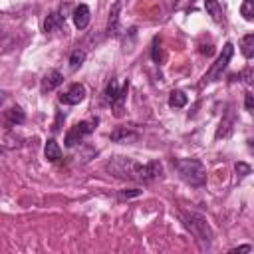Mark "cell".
I'll use <instances>...</instances> for the list:
<instances>
[{"label": "cell", "mask_w": 254, "mask_h": 254, "mask_svg": "<svg viewBox=\"0 0 254 254\" xmlns=\"http://www.w3.org/2000/svg\"><path fill=\"white\" fill-rule=\"evenodd\" d=\"M89 20H91V12H89V6L87 4H79L75 6L73 10V24L77 30H85L89 26Z\"/></svg>", "instance_id": "8fae6325"}, {"label": "cell", "mask_w": 254, "mask_h": 254, "mask_svg": "<svg viewBox=\"0 0 254 254\" xmlns=\"http://www.w3.org/2000/svg\"><path fill=\"white\" fill-rule=\"evenodd\" d=\"M244 105H246V111H252L254 109V97H252L250 91L244 93Z\"/></svg>", "instance_id": "7402d4cb"}, {"label": "cell", "mask_w": 254, "mask_h": 254, "mask_svg": "<svg viewBox=\"0 0 254 254\" xmlns=\"http://www.w3.org/2000/svg\"><path fill=\"white\" fill-rule=\"evenodd\" d=\"M173 167L181 181L190 187H202L206 183V169L198 159H173Z\"/></svg>", "instance_id": "7a4b0ae2"}, {"label": "cell", "mask_w": 254, "mask_h": 254, "mask_svg": "<svg viewBox=\"0 0 254 254\" xmlns=\"http://www.w3.org/2000/svg\"><path fill=\"white\" fill-rule=\"evenodd\" d=\"M187 101H189V97H187V93L181 91V89H175V91H171V95H169V105L175 107V109L185 107Z\"/></svg>", "instance_id": "2e32d148"}, {"label": "cell", "mask_w": 254, "mask_h": 254, "mask_svg": "<svg viewBox=\"0 0 254 254\" xmlns=\"http://www.w3.org/2000/svg\"><path fill=\"white\" fill-rule=\"evenodd\" d=\"M24 119H26V113H24L22 107H18V105H14V107H10V109H6V111L2 113V123H4L8 129H12V127H16V125H20V123H24Z\"/></svg>", "instance_id": "9c48e42d"}, {"label": "cell", "mask_w": 254, "mask_h": 254, "mask_svg": "<svg viewBox=\"0 0 254 254\" xmlns=\"http://www.w3.org/2000/svg\"><path fill=\"white\" fill-rule=\"evenodd\" d=\"M137 139H139L137 129L127 127V125H121L111 133V141H115V143H135Z\"/></svg>", "instance_id": "ba28073f"}, {"label": "cell", "mask_w": 254, "mask_h": 254, "mask_svg": "<svg viewBox=\"0 0 254 254\" xmlns=\"http://www.w3.org/2000/svg\"><path fill=\"white\" fill-rule=\"evenodd\" d=\"M179 216H181L185 228H187L202 246H210V242H212V230H210V226H208V222H206V218H204L202 214L192 212V210H181Z\"/></svg>", "instance_id": "3957f363"}, {"label": "cell", "mask_w": 254, "mask_h": 254, "mask_svg": "<svg viewBox=\"0 0 254 254\" xmlns=\"http://www.w3.org/2000/svg\"><path fill=\"white\" fill-rule=\"evenodd\" d=\"M240 46H242V54H244V58L250 60V58L254 56V34H246V36L242 38Z\"/></svg>", "instance_id": "e0dca14e"}, {"label": "cell", "mask_w": 254, "mask_h": 254, "mask_svg": "<svg viewBox=\"0 0 254 254\" xmlns=\"http://www.w3.org/2000/svg\"><path fill=\"white\" fill-rule=\"evenodd\" d=\"M83 62H85V52L79 50V48H75V50L71 52V56H69V67L75 71L77 67H81Z\"/></svg>", "instance_id": "d6986e66"}, {"label": "cell", "mask_w": 254, "mask_h": 254, "mask_svg": "<svg viewBox=\"0 0 254 254\" xmlns=\"http://www.w3.org/2000/svg\"><path fill=\"white\" fill-rule=\"evenodd\" d=\"M95 125H97V119H87V121L75 123V125L65 133V145H67V147L77 145L83 137H87V135H91V133L95 131Z\"/></svg>", "instance_id": "5b68a950"}, {"label": "cell", "mask_w": 254, "mask_h": 254, "mask_svg": "<svg viewBox=\"0 0 254 254\" xmlns=\"http://www.w3.org/2000/svg\"><path fill=\"white\" fill-rule=\"evenodd\" d=\"M204 10H206V14H208L216 24H222V22H224V10H222V6L218 4V0H204Z\"/></svg>", "instance_id": "4fadbf2b"}, {"label": "cell", "mask_w": 254, "mask_h": 254, "mask_svg": "<svg viewBox=\"0 0 254 254\" xmlns=\"http://www.w3.org/2000/svg\"><path fill=\"white\" fill-rule=\"evenodd\" d=\"M240 14L244 16V20H252L254 18V0H244L240 6Z\"/></svg>", "instance_id": "ffe728a7"}, {"label": "cell", "mask_w": 254, "mask_h": 254, "mask_svg": "<svg viewBox=\"0 0 254 254\" xmlns=\"http://www.w3.org/2000/svg\"><path fill=\"white\" fill-rule=\"evenodd\" d=\"M139 194H141L139 189H131V190H123V192H121L123 198H131V196H139Z\"/></svg>", "instance_id": "603a6c76"}, {"label": "cell", "mask_w": 254, "mask_h": 254, "mask_svg": "<svg viewBox=\"0 0 254 254\" xmlns=\"http://www.w3.org/2000/svg\"><path fill=\"white\" fill-rule=\"evenodd\" d=\"M0 36H2V28H0Z\"/></svg>", "instance_id": "4316f807"}, {"label": "cell", "mask_w": 254, "mask_h": 254, "mask_svg": "<svg viewBox=\"0 0 254 254\" xmlns=\"http://www.w3.org/2000/svg\"><path fill=\"white\" fill-rule=\"evenodd\" d=\"M123 2L115 0V4L109 10V18H107V34L109 36H119V12H121Z\"/></svg>", "instance_id": "30bf717a"}, {"label": "cell", "mask_w": 254, "mask_h": 254, "mask_svg": "<svg viewBox=\"0 0 254 254\" xmlns=\"http://www.w3.org/2000/svg\"><path fill=\"white\" fill-rule=\"evenodd\" d=\"M252 250V246L250 244H244V246H238V248H232L230 252H250Z\"/></svg>", "instance_id": "cb8c5ba5"}, {"label": "cell", "mask_w": 254, "mask_h": 254, "mask_svg": "<svg viewBox=\"0 0 254 254\" xmlns=\"http://www.w3.org/2000/svg\"><path fill=\"white\" fill-rule=\"evenodd\" d=\"M62 113H58V119H56V123H54V131H60V123H62Z\"/></svg>", "instance_id": "d4e9b609"}, {"label": "cell", "mask_w": 254, "mask_h": 254, "mask_svg": "<svg viewBox=\"0 0 254 254\" xmlns=\"http://www.w3.org/2000/svg\"><path fill=\"white\" fill-rule=\"evenodd\" d=\"M234 169H236V173L240 175V177H246V175H250V165H246V163H236L234 165Z\"/></svg>", "instance_id": "44dd1931"}, {"label": "cell", "mask_w": 254, "mask_h": 254, "mask_svg": "<svg viewBox=\"0 0 254 254\" xmlns=\"http://www.w3.org/2000/svg\"><path fill=\"white\" fill-rule=\"evenodd\" d=\"M64 24H65V16H64L62 12H52V14H48V18L44 20V32L50 34V32L62 28Z\"/></svg>", "instance_id": "7c38bea8"}, {"label": "cell", "mask_w": 254, "mask_h": 254, "mask_svg": "<svg viewBox=\"0 0 254 254\" xmlns=\"http://www.w3.org/2000/svg\"><path fill=\"white\" fill-rule=\"evenodd\" d=\"M119 91H121V87H119V83L115 81V79H111L109 83H107V87H105V91H103V99L107 101V103H111L117 95H119Z\"/></svg>", "instance_id": "ac0fdd59"}, {"label": "cell", "mask_w": 254, "mask_h": 254, "mask_svg": "<svg viewBox=\"0 0 254 254\" xmlns=\"http://www.w3.org/2000/svg\"><path fill=\"white\" fill-rule=\"evenodd\" d=\"M44 155H46V159L52 161V163H58V161L62 159V149H60V145L56 143V139H48V141H46Z\"/></svg>", "instance_id": "9a60e30c"}, {"label": "cell", "mask_w": 254, "mask_h": 254, "mask_svg": "<svg viewBox=\"0 0 254 254\" xmlns=\"http://www.w3.org/2000/svg\"><path fill=\"white\" fill-rule=\"evenodd\" d=\"M4 97H6V93H4V91H0V103L4 101Z\"/></svg>", "instance_id": "484cf974"}, {"label": "cell", "mask_w": 254, "mask_h": 254, "mask_svg": "<svg viewBox=\"0 0 254 254\" xmlns=\"http://www.w3.org/2000/svg\"><path fill=\"white\" fill-rule=\"evenodd\" d=\"M105 171L115 179L133 183H153L163 177V165L159 161H149L143 165L131 157H113L105 163Z\"/></svg>", "instance_id": "6da1fadb"}, {"label": "cell", "mask_w": 254, "mask_h": 254, "mask_svg": "<svg viewBox=\"0 0 254 254\" xmlns=\"http://www.w3.org/2000/svg\"><path fill=\"white\" fill-rule=\"evenodd\" d=\"M127 91H129V81H125L123 85H121V91H119V95L109 103L111 105V109H113V113H115V117H121L123 115V103H125V97H127Z\"/></svg>", "instance_id": "5bb4252c"}, {"label": "cell", "mask_w": 254, "mask_h": 254, "mask_svg": "<svg viewBox=\"0 0 254 254\" xmlns=\"http://www.w3.org/2000/svg\"><path fill=\"white\" fill-rule=\"evenodd\" d=\"M232 54H234V46H232V42H226L224 44V48H222V52H220V56L216 58V62L210 65V69L204 73V83H210V81H216V79H220L222 77V71L228 67V64H230V60H232Z\"/></svg>", "instance_id": "277c9868"}, {"label": "cell", "mask_w": 254, "mask_h": 254, "mask_svg": "<svg viewBox=\"0 0 254 254\" xmlns=\"http://www.w3.org/2000/svg\"><path fill=\"white\" fill-rule=\"evenodd\" d=\"M85 99V87L81 83H71L62 95H60V103L65 105H77Z\"/></svg>", "instance_id": "8992f818"}, {"label": "cell", "mask_w": 254, "mask_h": 254, "mask_svg": "<svg viewBox=\"0 0 254 254\" xmlns=\"http://www.w3.org/2000/svg\"><path fill=\"white\" fill-rule=\"evenodd\" d=\"M62 83H64V75H62L58 69H48L46 75H44L42 81H40V89H42V93H50V91H54L56 87H60Z\"/></svg>", "instance_id": "52a82bcc"}]
</instances>
